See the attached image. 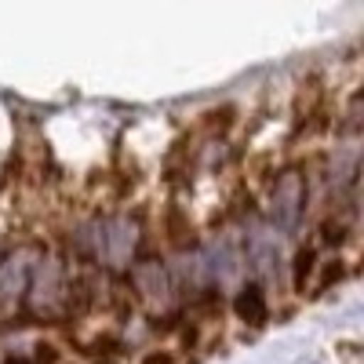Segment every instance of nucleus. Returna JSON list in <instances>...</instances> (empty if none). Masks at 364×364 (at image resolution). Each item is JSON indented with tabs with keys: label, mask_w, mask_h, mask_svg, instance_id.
Masks as SVG:
<instances>
[{
	"label": "nucleus",
	"mask_w": 364,
	"mask_h": 364,
	"mask_svg": "<svg viewBox=\"0 0 364 364\" xmlns=\"http://www.w3.org/2000/svg\"><path fill=\"white\" fill-rule=\"evenodd\" d=\"M233 310H237V317L240 321H252V324H262L266 321V295H262V288L259 284H248L245 291L237 295V302H233Z\"/></svg>",
	"instance_id": "nucleus-1"
},
{
	"label": "nucleus",
	"mask_w": 364,
	"mask_h": 364,
	"mask_svg": "<svg viewBox=\"0 0 364 364\" xmlns=\"http://www.w3.org/2000/svg\"><path fill=\"white\" fill-rule=\"evenodd\" d=\"M314 269H317V252H314V248H299V255H295V269H291L295 291L306 288V281H310V273H314Z\"/></svg>",
	"instance_id": "nucleus-2"
},
{
	"label": "nucleus",
	"mask_w": 364,
	"mask_h": 364,
	"mask_svg": "<svg viewBox=\"0 0 364 364\" xmlns=\"http://www.w3.org/2000/svg\"><path fill=\"white\" fill-rule=\"evenodd\" d=\"M33 364H58V346L55 343H37L33 346Z\"/></svg>",
	"instance_id": "nucleus-3"
},
{
	"label": "nucleus",
	"mask_w": 364,
	"mask_h": 364,
	"mask_svg": "<svg viewBox=\"0 0 364 364\" xmlns=\"http://www.w3.org/2000/svg\"><path fill=\"white\" fill-rule=\"evenodd\" d=\"M139 364H178V357L171 350H146Z\"/></svg>",
	"instance_id": "nucleus-4"
},
{
	"label": "nucleus",
	"mask_w": 364,
	"mask_h": 364,
	"mask_svg": "<svg viewBox=\"0 0 364 364\" xmlns=\"http://www.w3.org/2000/svg\"><path fill=\"white\" fill-rule=\"evenodd\" d=\"M91 360H95V364H120L117 353H91Z\"/></svg>",
	"instance_id": "nucleus-5"
},
{
	"label": "nucleus",
	"mask_w": 364,
	"mask_h": 364,
	"mask_svg": "<svg viewBox=\"0 0 364 364\" xmlns=\"http://www.w3.org/2000/svg\"><path fill=\"white\" fill-rule=\"evenodd\" d=\"M4 364H33V360H22V357H8Z\"/></svg>",
	"instance_id": "nucleus-6"
}]
</instances>
